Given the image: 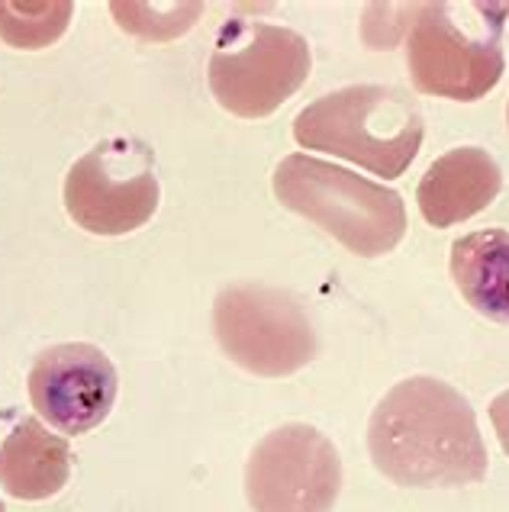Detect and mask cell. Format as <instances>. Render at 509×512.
<instances>
[{
	"label": "cell",
	"instance_id": "6da1fadb",
	"mask_svg": "<svg viewBox=\"0 0 509 512\" xmlns=\"http://www.w3.org/2000/svg\"><path fill=\"white\" fill-rule=\"evenodd\" d=\"M368 451L390 484L410 490L474 487L490 467L474 406L426 374L400 380L374 406Z\"/></svg>",
	"mask_w": 509,
	"mask_h": 512
},
{
	"label": "cell",
	"instance_id": "7a4b0ae2",
	"mask_svg": "<svg viewBox=\"0 0 509 512\" xmlns=\"http://www.w3.org/2000/svg\"><path fill=\"white\" fill-rule=\"evenodd\" d=\"M426 123L400 87L352 84L323 94L294 120V139L307 152H329L394 181L416 162Z\"/></svg>",
	"mask_w": 509,
	"mask_h": 512
},
{
	"label": "cell",
	"instance_id": "3957f363",
	"mask_svg": "<svg viewBox=\"0 0 509 512\" xmlns=\"http://www.w3.org/2000/svg\"><path fill=\"white\" fill-rule=\"evenodd\" d=\"M506 4H416L406 29V68L419 94L445 100H481L500 84Z\"/></svg>",
	"mask_w": 509,
	"mask_h": 512
},
{
	"label": "cell",
	"instance_id": "277c9868",
	"mask_svg": "<svg viewBox=\"0 0 509 512\" xmlns=\"http://www.w3.org/2000/svg\"><path fill=\"white\" fill-rule=\"evenodd\" d=\"M274 197L310 219L352 255H387L406 236V207L397 190L374 184L323 158L294 152L274 168Z\"/></svg>",
	"mask_w": 509,
	"mask_h": 512
},
{
	"label": "cell",
	"instance_id": "5b68a950",
	"mask_svg": "<svg viewBox=\"0 0 509 512\" xmlns=\"http://www.w3.org/2000/svg\"><path fill=\"white\" fill-rule=\"evenodd\" d=\"M310 68V42L294 29L226 20L213 42L207 78L223 110L242 120H261L307 84Z\"/></svg>",
	"mask_w": 509,
	"mask_h": 512
},
{
	"label": "cell",
	"instance_id": "8992f818",
	"mask_svg": "<svg viewBox=\"0 0 509 512\" xmlns=\"http://www.w3.org/2000/svg\"><path fill=\"white\" fill-rule=\"evenodd\" d=\"M213 332L226 355L258 377H287L316 358L307 310L278 287L232 284L213 303Z\"/></svg>",
	"mask_w": 509,
	"mask_h": 512
},
{
	"label": "cell",
	"instance_id": "52a82bcc",
	"mask_svg": "<svg viewBox=\"0 0 509 512\" xmlns=\"http://www.w3.org/2000/svg\"><path fill=\"white\" fill-rule=\"evenodd\" d=\"M155 152L139 139L116 136L94 145L65 178V210L91 236H126L158 210Z\"/></svg>",
	"mask_w": 509,
	"mask_h": 512
},
{
	"label": "cell",
	"instance_id": "ba28073f",
	"mask_svg": "<svg viewBox=\"0 0 509 512\" xmlns=\"http://www.w3.org/2000/svg\"><path fill=\"white\" fill-rule=\"evenodd\" d=\"M339 493V448L307 422L268 432L245 464V496L255 512H332Z\"/></svg>",
	"mask_w": 509,
	"mask_h": 512
},
{
	"label": "cell",
	"instance_id": "9c48e42d",
	"mask_svg": "<svg viewBox=\"0 0 509 512\" xmlns=\"http://www.w3.org/2000/svg\"><path fill=\"white\" fill-rule=\"evenodd\" d=\"M29 403L62 435H84L110 416L120 377L91 342L52 345L29 368Z\"/></svg>",
	"mask_w": 509,
	"mask_h": 512
},
{
	"label": "cell",
	"instance_id": "30bf717a",
	"mask_svg": "<svg viewBox=\"0 0 509 512\" xmlns=\"http://www.w3.org/2000/svg\"><path fill=\"white\" fill-rule=\"evenodd\" d=\"M503 190V171L481 145H458L426 168L416 187L419 213L435 229H452L487 210Z\"/></svg>",
	"mask_w": 509,
	"mask_h": 512
},
{
	"label": "cell",
	"instance_id": "8fae6325",
	"mask_svg": "<svg viewBox=\"0 0 509 512\" xmlns=\"http://www.w3.org/2000/svg\"><path fill=\"white\" fill-rule=\"evenodd\" d=\"M71 477V445L65 435H52L39 419H17L0 442V487L13 500L42 503L62 493Z\"/></svg>",
	"mask_w": 509,
	"mask_h": 512
},
{
	"label": "cell",
	"instance_id": "7c38bea8",
	"mask_svg": "<svg viewBox=\"0 0 509 512\" xmlns=\"http://www.w3.org/2000/svg\"><path fill=\"white\" fill-rule=\"evenodd\" d=\"M448 271L474 313L509 326V232L477 229L452 242Z\"/></svg>",
	"mask_w": 509,
	"mask_h": 512
},
{
	"label": "cell",
	"instance_id": "4fadbf2b",
	"mask_svg": "<svg viewBox=\"0 0 509 512\" xmlns=\"http://www.w3.org/2000/svg\"><path fill=\"white\" fill-rule=\"evenodd\" d=\"M71 17L68 0H0V39L13 49H46L62 39Z\"/></svg>",
	"mask_w": 509,
	"mask_h": 512
},
{
	"label": "cell",
	"instance_id": "5bb4252c",
	"mask_svg": "<svg viewBox=\"0 0 509 512\" xmlns=\"http://www.w3.org/2000/svg\"><path fill=\"white\" fill-rule=\"evenodd\" d=\"M110 13L126 33L162 42L184 36L200 20L203 4H133L129 0V4H110Z\"/></svg>",
	"mask_w": 509,
	"mask_h": 512
},
{
	"label": "cell",
	"instance_id": "9a60e30c",
	"mask_svg": "<svg viewBox=\"0 0 509 512\" xmlns=\"http://www.w3.org/2000/svg\"><path fill=\"white\" fill-rule=\"evenodd\" d=\"M490 426L497 432L503 455L509 458V390L497 393V397L490 400Z\"/></svg>",
	"mask_w": 509,
	"mask_h": 512
},
{
	"label": "cell",
	"instance_id": "2e32d148",
	"mask_svg": "<svg viewBox=\"0 0 509 512\" xmlns=\"http://www.w3.org/2000/svg\"><path fill=\"white\" fill-rule=\"evenodd\" d=\"M506 123H509V104H506Z\"/></svg>",
	"mask_w": 509,
	"mask_h": 512
},
{
	"label": "cell",
	"instance_id": "e0dca14e",
	"mask_svg": "<svg viewBox=\"0 0 509 512\" xmlns=\"http://www.w3.org/2000/svg\"><path fill=\"white\" fill-rule=\"evenodd\" d=\"M0 512H7V509H4V503H0Z\"/></svg>",
	"mask_w": 509,
	"mask_h": 512
},
{
	"label": "cell",
	"instance_id": "ac0fdd59",
	"mask_svg": "<svg viewBox=\"0 0 509 512\" xmlns=\"http://www.w3.org/2000/svg\"><path fill=\"white\" fill-rule=\"evenodd\" d=\"M506 17H509V4H506Z\"/></svg>",
	"mask_w": 509,
	"mask_h": 512
}]
</instances>
